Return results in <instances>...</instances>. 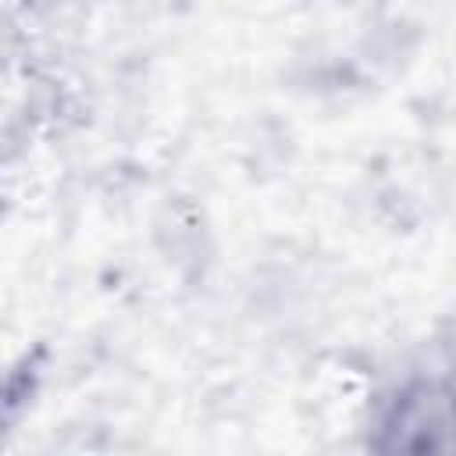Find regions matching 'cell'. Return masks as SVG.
<instances>
[{"label": "cell", "instance_id": "6da1fadb", "mask_svg": "<svg viewBox=\"0 0 456 456\" xmlns=\"http://www.w3.org/2000/svg\"><path fill=\"white\" fill-rule=\"evenodd\" d=\"M370 456H449V392L428 374L388 385L367 413Z\"/></svg>", "mask_w": 456, "mask_h": 456}]
</instances>
